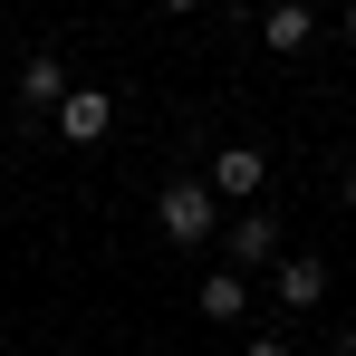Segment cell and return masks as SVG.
I'll return each mask as SVG.
<instances>
[{
    "mask_svg": "<svg viewBox=\"0 0 356 356\" xmlns=\"http://www.w3.org/2000/svg\"><path fill=\"white\" fill-rule=\"evenodd\" d=\"M308 39H318V10H308V0H270V10H260V49H270V58H298Z\"/></svg>",
    "mask_w": 356,
    "mask_h": 356,
    "instance_id": "cell-8",
    "label": "cell"
},
{
    "mask_svg": "<svg viewBox=\"0 0 356 356\" xmlns=\"http://www.w3.org/2000/svg\"><path fill=\"white\" fill-rule=\"evenodd\" d=\"M347 202H356V183H347Z\"/></svg>",
    "mask_w": 356,
    "mask_h": 356,
    "instance_id": "cell-13",
    "label": "cell"
},
{
    "mask_svg": "<svg viewBox=\"0 0 356 356\" xmlns=\"http://www.w3.org/2000/svg\"><path fill=\"white\" fill-rule=\"evenodd\" d=\"M49 125H58V145H106V125H116V97L77 77V87H67V106H58Z\"/></svg>",
    "mask_w": 356,
    "mask_h": 356,
    "instance_id": "cell-4",
    "label": "cell"
},
{
    "mask_svg": "<svg viewBox=\"0 0 356 356\" xmlns=\"http://www.w3.org/2000/svg\"><path fill=\"white\" fill-rule=\"evenodd\" d=\"M337 356H356V327H347V337H337Z\"/></svg>",
    "mask_w": 356,
    "mask_h": 356,
    "instance_id": "cell-11",
    "label": "cell"
},
{
    "mask_svg": "<svg viewBox=\"0 0 356 356\" xmlns=\"http://www.w3.org/2000/svg\"><path fill=\"white\" fill-rule=\"evenodd\" d=\"M241 356H289V347H280V337H250V347H241Z\"/></svg>",
    "mask_w": 356,
    "mask_h": 356,
    "instance_id": "cell-10",
    "label": "cell"
},
{
    "mask_svg": "<svg viewBox=\"0 0 356 356\" xmlns=\"http://www.w3.org/2000/svg\"><path fill=\"white\" fill-rule=\"evenodd\" d=\"M154 222H164L174 250H202V241L222 232V193H212V174H174L164 193H154Z\"/></svg>",
    "mask_w": 356,
    "mask_h": 356,
    "instance_id": "cell-1",
    "label": "cell"
},
{
    "mask_svg": "<svg viewBox=\"0 0 356 356\" xmlns=\"http://www.w3.org/2000/svg\"><path fill=\"white\" fill-rule=\"evenodd\" d=\"M202 174H212L222 202H270V154H260V145H212Z\"/></svg>",
    "mask_w": 356,
    "mask_h": 356,
    "instance_id": "cell-3",
    "label": "cell"
},
{
    "mask_svg": "<svg viewBox=\"0 0 356 356\" xmlns=\"http://www.w3.org/2000/svg\"><path fill=\"white\" fill-rule=\"evenodd\" d=\"M280 250L289 241H280V212L270 202H241V222H222V260L232 270H280Z\"/></svg>",
    "mask_w": 356,
    "mask_h": 356,
    "instance_id": "cell-2",
    "label": "cell"
},
{
    "mask_svg": "<svg viewBox=\"0 0 356 356\" xmlns=\"http://www.w3.org/2000/svg\"><path fill=\"white\" fill-rule=\"evenodd\" d=\"M193 308H202V327H241V318H250V270H232V260H222V270L193 289Z\"/></svg>",
    "mask_w": 356,
    "mask_h": 356,
    "instance_id": "cell-7",
    "label": "cell"
},
{
    "mask_svg": "<svg viewBox=\"0 0 356 356\" xmlns=\"http://www.w3.org/2000/svg\"><path fill=\"white\" fill-rule=\"evenodd\" d=\"M270 298H280V308H318V298H327V260H318V250H280V270H270Z\"/></svg>",
    "mask_w": 356,
    "mask_h": 356,
    "instance_id": "cell-6",
    "label": "cell"
},
{
    "mask_svg": "<svg viewBox=\"0 0 356 356\" xmlns=\"http://www.w3.org/2000/svg\"><path fill=\"white\" fill-rule=\"evenodd\" d=\"M67 87H77V77H67L58 49H29V67H19V116H58Z\"/></svg>",
    "mask_w": 356,
    "mask_h": 356,
    "instance_id": "cell-5",
    "label": "cell"
},
{
    "mask_svg": "<svg viewBox=\"0 0 356 356\" xmlns=\"http://www.w3.org/2000/svg\"><path fill=\"white\" fill-rule=\"evenodd\" d=\"M347 39H356V0H347Z\"/></svg>",
    "mask_w": 356,
    "mask_h": 356,
    "instance_id": "cell-12",
    "label": "cell"
},
{
    "mask_svg": "<svg viewBox=\"0 0 356 356\" xmlns=\"http://www.w3.org/2000/svg\"><path fill=\"white\" fill-rule=\"evenodd\" d=\"M154 10H164V19H193V10H202V0H154Z\"/></svg>",
    "mask_w": 356,
    "mask_h": 356,
    "instance_id": "cell-9",
    "label": "cell"
}]
</instances>
